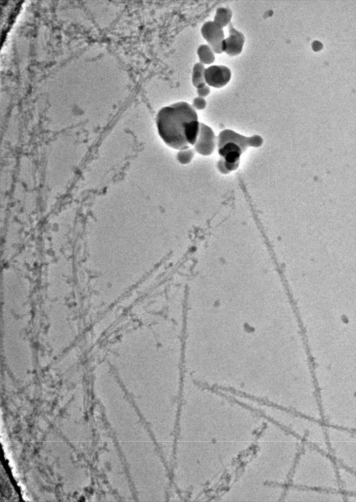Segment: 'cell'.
Returning <instances> with one entry per match:
<instances>
[{
	"label": "cell",
	"mask_w": 356,
	"mask_h": 502,
	"mask_svg": "<svg viewBox=\"0 0 356 502\" xmlns=\"http://www.w3.org/2000/svg\"><path fill=\"white\" fill-rule=\"evenodd\" d=\"M231 77L230 69L225 65H211L205 68L204 72L206 84L216 88H220L227 85Z\"/></svg>",
	"instance_id": "obj_4"
},
{
	"label": "cell",
	"mask_w": 356,
	"mask_h": 502,
	"mask_svg": "<svg viewBox=\"0 0 356 502\" xmlns=\"http://www.w3.org/2000/svg\"><path fill=\"white\" fill-rule=\"evenodd\" d=\"M195 152L194 149L191 148L179 150L177 154V159L181 164H188L193 160Z\"/></svg>",
	"instance_id": "obj_10"
},
{
	"label": "cell",
	"mask_w": 356,
	"mask_h": 502,
	"mask_svg": "<svg viewBox=\"0 0 356 502\" xmlns=\"http://www.w3.org/2000/svg\"><path fill=\"white\" fill-rule=\"evenodd\" d=\"M227 142H232L237 144L245 152L250 147H260L263 144V140L258 135L248 137L231 129H226L220 132L217 139V146L219 147Z\"/></svg>",
	"instance_id": "obj_2"
},
{
	"label": "cell",
	"mask_w": 356,
	"mask_h": 502,
	"mask_svg": "<svg viewBox=\"0 0 356 502\" xmlns=\"http://www.w3.org/2000/svg\"><path fill=\"white\" fill-rule=\"evenodd\" d=\"M229 36L223 41L224 52L229 56L239 54L242 51L245 42L243 34L230 23L228 25Z\"/></svg>",
	"instance_id": "obj_5"
},
{
	"label": "cell",
	"mask_w": 356,
	"mask_h": 502,
	"mask_svg": "<svg viewBox=\"0 0 356 502\" xmlns=\"http://www.w3.org/2000/svg\"><path fill=\"white\" fill-rule=\"evenodd\" d=\"M216 144L217 139L213 130L200 122L199 135L193 146L195 152L203 156L210 155L214 151Z\"/></svg>",
	"instance_id": "obj_3"
},
{
	"label": "cell",
	"mask_w": 356,
	"mask_h": 502,
	"mask_svg": "<svg viewBox=\"0 0 356 502\" xmlns=\"http://www.w3.org/2000/svg\"><path fill=\"white\" fill-rule=\"evenodd\" d=\"M204 65L201 62L196 63L192 68L191 80L193 86L198 88L206 84L204 78Z\"/></svg>",
	"instance_id": "obj_8"
},
{
	"label": "cell",
	"mask_w": 356,
	"mask_h": 502,
	"mask_svg": "<svg viewBox=\"0 0 356 502\" xmlns=\"http://www.w3.org/2000/svg\"><path fill=\"white\" fill-rule=\"evenodd\" d=\"M200 62L203 65H209L215 60V53L208 44L200 45L197 50Z\"/></svg>",
	"instance_id": "obj_9"
},
{
	"label": "cell",
	"mask_w": 356,
	"mask_h": 502,
	"mask_svg": "<svg viewBox=\"0 0 356 502\" xmlns=\"http://www.w3.org/2000/svg\"><path fill=\"white\" fill-rule=\"evenodd\" d=\"M158 133L169 147L179 151L194 146L200 131L196 110L185 101L161 108L156 117Z\"/></svg>",
	"instance_id": "obj_1"
},
{
	"label": "cell",
	"mask_w": 356,
	"mask_h": 502,
	"mask_svg": "<svg viewBox=\"0 0 356 502\" xmlns=\"http://www.w3.org/2000/svg\"><path fill=\"white\" fill-rule=\"evenodd\" d=\"M206 104L204 98L198 96L193 99L192 106L196 110H201L205 108Z\"/></svg>",
	"instance_id": "obj_11"
},
{
	"label": "cell",
	"mask_w": 356,
	"mask_h": 502,
	"mask_svg": "<svg viewBox=\"0 0 356 502\" xmlns=\"http://www.w3.org/2000/svg\"><path fill=\"white\" fill-rule=\"evenodd\" d=\"M201 32L202 37L210 47L221 44L225 39L223 28L213 21L205 22L201 28Z\"/></svg>",
	"instance_id": "obj_6"
},
{
	"label": "cell",
	"mask_w": 356,
	"mask_h": 502,
	"mask_svg": "<svg viewBox=\"0 0 356 502\" xmlns=\"http://www.w3.org/2000/svg\"><path fill=\"white\" fill-rule=\"evenodd\" d=\"M197 93L199 97L204 98L210 93V89L206 84L197 88Z\"/></svg>",
	"instance_id": "obj_12"
},
{
	"label": "cell",
	"mask_w": 356,
	"mask_h": 502,
	"mask_svg": "<svg viewBox=\"0 0 356 502\" xmlns=\"http://www.w3.org/2000/svg\"><path fill=\"white\" fill-rule=\"evenodd\" d=\"M232 17L231 10L226 7L218 8L214 17L213 22L218 26L223 28L228 25L231 22Z\"/></svg>",
	"instance_id": "obj_7"
},
{
	"label": "cell",
	"mask_w": 356,
	"mask_h": 502,
	"mask_svg": "<svg viewBox=\"0 0 356 502\" xmlns=\"http://www.w3.org/2000/svg\"><path fill=\"white\" fill-rule=\"evenodd\" d=\"M217 168H218L219 171L221 173H222L223 174H224V175H227V174H229V173L228 172V171L227 170V169H226V168L225 167L224 163V160H223V158H221L219 160V161L217 162Z\"/></svg>",
	"instance_id": "obj_13"
}]
</instances>
